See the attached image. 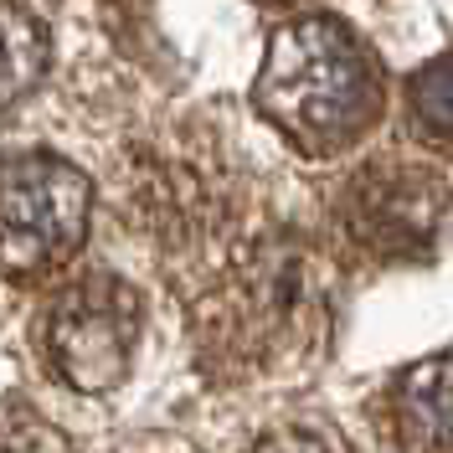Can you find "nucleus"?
I'll use <instances>...</instances> for the list:
<instances>
[{
    "instance_id": "f257e3e1",
    "label": "nucleus",
    "mask_w": 453,
    "mask_h": 453,
    "mask_svg": "<svg viewBox=\"0 0 453 453\" xmlns=\"http://www.w3.org/2000/svg\"><path fill=\"white\" fill-rule=\"evenodd\" d=\"M376 67L356 31L335 16H304L273 31L253 104L294 144L314 155L350 144L376 119Z\"/></svg>"
},
{
    "instance_id": "39448f33",
    "label": "nucleus",
    "mask_w": 453,
    "mask_h": 453,
    "mask_svg": "<svg viewBox=\"0 0 453 453\" xmlns=\"http://www.w3.org/2000/svg\"><path fill=\"white\" fill-rule=\"evenodd\" d=\"M396 423L423 453H453V345L396 376Z\"/></svg>"
},
{
    "instance_id": "6e6552de",
    "label": "nucleus",
    "mask_w": 453,
    "mask_h": 453,
    "mask_svg": "<svg viewBox=\"0 0 453 453\" xmlns=\"http://www.w3.org/2000/svg\"><path fill=\"white\" fill-rule=\"evenodd\" d=\"M257 453H330V449L314 443V438H304V433H279V438H268Z\"/></svg>"
},
{
    "instance_id": "423d86ee",
    "label": "nucleus",
    "mask_w": 453,
    "mask_h": 453,
    "mask_svg": "<svg viewBox=\"0 0 453 453\" xmlns=\"http://www.w3.org/2000/svg\"><path fill=\"white\" fill-rule=\"evenodd\" d=\"M47 27L31 16L27 5L0 0V109L27 98L47 73Z\"/></svg>"
},
{
    "instance_id": "20e7f679",
    "label": "nucleus",
    "mask_w": 453,
    "mask_h": 453,
    "mask_svg": "<svg viewBox=\"0 0 453 453\" xmlns=\"http://www.w3.org/2000/svg\"><path fill=\"white\" fill-rule=\"evenodd\" d=\"M345 217L361 232V242L381 248V253L423 248L443 217V180L407 165L361 170L345 191Z\"/></svg>"
},
{
    "instance_id": "7ed1b4c3",
    "label": "nucleus",
    "mask_w": 453,
    "mask_h": 453,
    "mask_svg": "<svg viewBox=\"0 0 453 453\" xmlns=\"http://www.w3.org/2000/svg\"><path fill=\"white\" fill-rule=\"evenodd\" d=\"M140 330V299L129 283L93 273L62 288L42 319V350L73 392H109L129 366Z\"/></svg>"
},
{
    "instance_id": "0eeeda50",
    "label": "nucleus",
    "mask_w": 453,
    "mask_h": 453,
    "mask_svg": "<svg viewBox=\"0 0 453 453\" xmlns=\"http://www.w3.org/2000/svg\"><path fill=\"white\" fill-rule=\"evenodd\" d=\"M407 109L418 119V129L433 140H453V52L427 62L407 83Z\"/></svg>"
},
{
    "instance_id": "f03ea898",
    "label": "nucleus",
    "mask_w": 453,
    "mask_h": 453,
    "mask_svg": "<svg viewBox=\"0 0 453 453\" xmlns=\"http://www.w3.org/2000/svg\"><path fill=\"white\" fill-rule=\"evenodd\" d=\"M93 186L57 155L0 160V279H42L83 248Z\"/></svg>"
}]
</instances>
